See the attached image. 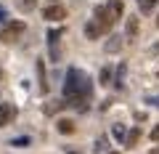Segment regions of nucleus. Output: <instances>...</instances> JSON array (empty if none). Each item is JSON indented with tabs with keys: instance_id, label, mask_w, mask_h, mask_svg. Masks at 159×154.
<instances>
[{
	"instance_id": "nucleus-1",
	"label": "nucleus",
	"mask_w": 159,
	"mask_h": 154,
	"mask_svg": "<svg viewBox=\"0 0 159 154\" xmlns=\"http://www.w3.org/2000/svg\"><path fill=\"white\" fill-rule=\"evenodd\" d=\"M90 93H93V82H90V77H88L82 69H77V67H72L66 72V80H64V98H66L72 106H77V109H85L88 106V98H90Z\"/></svg>"
},
{
	"instance_id": "nucleus-2",
	"label": "nucleus",
	"mask_w": 159,
	"mask_h": 154,
	"mask_svg": "<svg viewBox=\"0 0 159 154\" xmlns=\"http://www.w3.org/2000/svg\"><path fill=\"white\" fill-rule=\"evenodd\" d=\"M24 29H27L24 21H8L6 27L0 29V43H16L19 37L24 35Z\"/></svg>"
},
{
	"instance_id": "nucleus-3",
	"label": "nucleus",
	"mask_w": 159,
	"mask_h": 154,
	"mask_svg": "<svg viewBox=\"0 0 159 154\" xmlns=\"http://www.w3.org/2000/svg\"><path fill=\"white\" fill-rule=\"evenodd\" d=\"M43 19H48V21H61V19H66V8L61 3H51V6L43 8Z\"/></svg>"
},
{
	"instance_id": "nucleus-4",
	"label": "nucleus",
	"mask_w": 159,
	"mask_h": 154,
	"mask_svg": "<svg viewBox=\"0 0 159 154\" xmlns=\"http://www.w3.org/2000/svg\"><path fill=\"white\" fill-rule=\"evenodd\" d=\"M64 35V29H51L48 32V48H51V58L58 61L61 58V51H58V37Z\"/></svg>"
},
{
	"instance_id": "nucleus-5",
	"label": "nucleus",
	"mask_w": 159,
	"mask_h": 154,
	"mask_svg": "<svg viewBox=\"0 0 159 154\" xmlns=\"http://www.w3.org/2000/svg\"><path fill=\"white\" fill-rule=\"evenodd\" d=\"M16 120V106L13 104H0V128L11 125Z\"/></svg>"
},
{
	"instance_id": "nucleus-6",
	"label": "nucleus",
	"mask_w": 159,
	"mask_h": 154,
	"mask_svg": "<svg viewBox=\"0 0 159 154\" xmlns=\"http://www.w3.org/2000/svg\"><path fill=\"white\" fill-rule=\"evenodd\" d=\"M93 19H96V21L103 27V32H109V29L114 27V24H111V19H109V11H106V6H98L96 11H93Z\"/></svg>"
},
{
	"instance_id": "nucleus-7",
	"label": "nucleus",
	"mask_w": 159,
	"mask_h": 154,
	"mask_svg": "<svg viewBox=\"0 0 159 154\" xmlns=\"http://www.w3.org/2000/svg\"><path fill=\"white\" fill-rule=\"evenodd\" d=\"M106 11H109V19H111V24H117L119 19H122V11H125V6H122V0H109V3H106Z\"/></svg>"
},
{
	"instance_id": "nucleus-8",
	"label": "nucleus",
	"mask_w": 159,
	"mask_h": 154,
	"mask_svg": "<svg viewBox=\"0 0 159 154\" xmlns=\"http://www.w3.org/2000/svg\"><path fill=\"white\" fill-rule=\"evenodd\" d=\"M101 35H106V32H103V27H101V24L96 21V19L85 24V37H88V40H98Z\"/></svg>"
},
{
	"instance_id": "nucleus-9",
	"label": "nucleus",
	"mask_w": 159,
	"mask_h": 154,
	"mask_svg": "<svg viewBox=\"0 0 159 154\" xmlns=\"http://www.w3.org/2000/svg\"><path fill=\"white\" fill-rule=\"evenodd\" d=\"M119 48H122V37H119V35H111L109 43H106V53H117Z\"/></svg>"
},
{
	"instance_id": "nucleus-10",
	"label": "nucleus",
	"mask_w": 159,
	"mask_h": 154,
	"mask_svg": "<svg viewBox=\"0 0 159 154\" xmlns=\"http://www.w3.org/2000/svg\"><path fill=\"white\" fill-rule=\"evenodd\" d=\"M125 72H127V67H125V64H119V67H117V77H114V88H117V91H119V88H125Z\"/></svg>"
},
{
	"instance_id": "nucleus-11",
	"label": "nucleus",
	"mask_w": 159,
	"mask_h": 154,
	"mask_svg": "<svg viewBox=\"0 0 159 154\" xmlns=\"http://www.w3.org/2000/svg\"><path fill=\"white\" fill-rule=\"evenodd\" d=\"M56 128H58V133H61V136H69V133H74V122H72V120H58V122H56Z\"/></svg>"
},
{
	"instance_id": "nucleus-12",
	"label": "nucleus",
	"mask_w": 159,
	"mask_h": 154,
	"mask_svg": "<svg viewBox=\"0 0 159 154\" xmlns=\"http://www.w3.org/2000/svg\"><path fill=\"white\" fill-rule=\"evenodd\" d=\"M127 40H130V37H135V35H138V19L135 16H130V19H127Z\"/></svg>"
},
{
	"instance_id": "nucleus-13",
	"label": "nucleus",
	"mask_w": 159,
	"mask_h": 154,
	"mask_svg": "<svg viewBox=\"0 0 159 154\" xmlns=\"http://www.w3.org/2000/svg\"><path fill=\"white\" fill-rule=\"evenodd\" d=\"M138 138H141V130H138V128H133V130L125 136V146H135Z\"/></svg>"
},
{
	"instance_id": "nucleus-14",
	"label": "nucleus",
	"mask_w": 159,
	"mask_h": 154,
	"mask_svg": "<svg viewBox=\"0 0 159 154\" xmlns=\"http://www.w3.org/2000/svg\"><path fill=\"white\" fill-rule=\"evenodd\" d=\"M37 74H40V91L45 93L48 91V82H45V67H43V58L37 61Z\"/></svg>"
},
{
	"instance_id": "nucleus-15",
	"label": "nucleus",
	"mask_w": 159,
	"mask_h": 154,
	"mask_svg": "<svg viewBox=\"0 0 159 154\" xmlns=\"http://www.w3.org/2000/svg\"><path fill=\"white\" fill-rule=\"evenodd\" d=\"M154 6H157V0H138V8H141V13H151Z\"/></svg>"
},
{
	"instance_id": "nucleus-16",
	"label": "nucleus",
	"mask_w": 159,
	"mask_h": 154,
	"mask_svg": "<svg viewBox=\"0 0 159 154\" xmlns=\"http://www.w3.org/2000/svg\"><path fill=\"white\" fill-rule=\"evenodd\" d=\"M111 136L117 138V141H122V143H125V136H127V133H125V125H119V122H117V125L111 128Z\"/></svg>"
},
{
	"instance_id": "nucleus-17",
	"label": "nucleus",
	"mask_w": 159,
	"mask_h": 154,
	"mask_svg": "<svg viewBox=\"0 0 159 154\" xmlns=\"http://www.w3.org/2000/svg\"><path fill=\"white\" fill-rule=\"evenodd\" d=\"M34 6H37V0H19V8H21L24 13H29V11H34Z\"/></svg>"
},
{
	"instance_id": "nucleus-18",
	"label": "nucleus",
	"mask_w": 159,
	"mask_h": 154,
	"mask_svg": "<svg viewBox=\"0 0 159 154\" xmlns=\"http://www.w3.org/2000/svg\"><path fill=\"white\" fill-rule=\"evenodd\" d=\"M111 82V67H103L101 69V85H109Z\"/></svg>"
},
{
	"instance_id": "nucleus-19",
	"label": "nucleus",
	"mask_w": 159,
	"mask_h": 154,
	"mask_svg": "<svg viewBox=\"0 0 159 154\" xmlns=\"http://www.w3.org/2000/svg\"><path fill=\"white\" fill-rule=\"evenodd\" d=\"M27 143H29V138H27V136H21V138H13L11 146H27Z\"/></svg>"
},
{
	"instance_id": "nucleus-20",
	"label": "nucleus",
	"mask_w": 159,
	"mask_h": 154,
	"mask_svg": "<svg viewBox=\"0 0 159 154\" xmlns=\"http://www.w3.org/2000/svg\"><path fill=\"white\" fill-rule=\"evenodd\" d=\"M0 21L8 24V13H6V8H3V6H0Z\"/></svg>"
},
{
	"instance_id": "nucleus-21",
	"label": "nucleus",
	"mask_w": 159,
	"mask_h": 154,
	"mask_svg": "<svg viewBox=\"0 0 159 154\" xmlns=\"http://www.w3.org/2000/svg\"><path fill=\"white\" fill-rule=\"evenodd\" d=\"M148 53H151V56H159V43H154V45L148 48Z\"/></svg>"
},
{
	"instance_id": "nucleus-22",
	"label": "nucleus",
	"mask_w": 159,
	"mask_h": 154,
	"mask_svg": "<svg viewBox=\"0 0 159 154\" xmlns=\"http://www.w3.org/2000/svg\"><path fill=\"white\" fill-rule=\"evenodd\" d=\"M146 104H154V106H159V96H148Z\"/></svg>"
},
{
	"instance_id": "nucleus-23",
	"label": "nucleus",
	"mask_w": 159,
	"mask_h": 154,
	"mask_svg": "<svg viewBox=\"0 0 159 154\" xmlns=\"http://www.w3.org/2000/svg\"><path fill=\"white\" fill-rule=\"evenodd\" d=\"M151 141H159V125H157V128L151 130Z\"/></svg>"
},
{
	"instance_id": "nucleus-24",
	"label": "nucleus",
	"mask_w": 159,
	"mask_h": 154,
	"mask_svg": "<svg viewBox=\"0 0 159 154\" xmlns=\"http://www.w3.org/2000/svg\"><path fill=\"white\" fill-rule=\"evenodd\" d=\"M151 154H159V146H157V149H151Z\"/></svg>"
},
{
	"instance_id": "nucleus-25",
	"label": "nucleus",
	"mask_w": 159,
	"mask_h": 154,
	"mask_svg": "<svg viewBox=\"0 0 159 154\" xmlns=\"http://www.w3.org/2000/svg\"><path fill=\"white\" fill-rule=\"evenodd\" d=\"M157 27H159V16H157Z\"/></svg>"
},
{
	"instance_id": "nucleus-26",
	"label": "nucleus",
	"mask_w": 159,
	"mask_h": 154,
	"mask_svg": "<svg viewBox=\"0 0 159 154\" xmlns=\"http://www.w3.org/2000/svg\"><path fill=\"white\" fill-rule=\"evenodd\" d=\"M109 154H117V152H109Z\"/></svg>"
},
{
	"instance_id": "nucleus-27",
	"label": "nucleus",
	"mask_w": 159,
	"mask_h": 154,
	"mask_svg": "<svg viewBox=\"0 0 159 154\" xmlns=\"http://www.w3.org/2000/svg\"><path fill=\"white\" fill-rule=\"evenodd\" d=\"M157 77H159V72H157Z\"/></svg>"
}]
</instances>
